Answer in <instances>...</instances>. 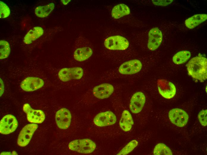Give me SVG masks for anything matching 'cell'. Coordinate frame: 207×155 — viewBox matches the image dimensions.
<instances>
[{
	"mask_svg": "<svg viewBox=\"0 0 207 155\" xmlns=\"http://www.w3.org/2000/svg\"><path fill=\"white\" fill-rule=\"evenodd\" d=\"M189 75L193 78L203 82L207 78V59L200 54L193 58L186 65Z\"/></svg>",
	"mask_w": 207,
	"mask_h": 155,
	"instance_id": "obj_1",
	"label": "cell"
},
{
	"mask_svg": "<svg viewBox=\"0 0 207 155\" xmlns=\"http://www.w3.org/2000/svg\"><path fill=\"white\" fill-rule=\"evenodd\" d=\"M96 147L95 142L89 139L74 140L70 142L68 144V148L70 150L84 154L92 153Z\"/></svg>",
	"mask_w": 207,
	"mask_h": 155,
	"instance_id": "obj_2",
	"label": "cell"
},
{
	"mask_svg": "<svg viewBox=\"0 0 207 155\" xmlns=\"http://www.w3.org/2000/svg\"><path fill=\"white\" fill-rule=\"evenodd\" d=\"M105 46L110 50H124L129 46L128 41L120 35H114L106 38L104 41Z\"/></svg>",
	"mask_w": 207,
	"mask_h": 155,
	"instance_id": "obj_3",
	"label": "cell"
},
{
	"mask_svg": "<svg viewBox=\"0 0 207 155\" xmlns=\"http://www.w3.org/2000/svg\"><path fill=\"white\" fill-rule=\"evenodd\" d=\"M84 74V70L80 67L64 68L59 71L58 76L61 81L67 82L73 80H79L82 78Z\"/></svg>",
	"mask_w": 207,
	"mask_h": 155,
	"instance_id": "obj_4",
	"label": "cell"
},
{
	"mask_svg": "<svg viewBox=\"0 0 207 155\" xmlns=\"http://www.w3.org/2000/svg\"><path fill=\"white\" fill-rule=\"evenodd\" d=\"M168 116L171 123L180 127L186 125L189 119L187 113L184 110L179 108H174L170 110Z\"/></svg>",
	"mask_w": 207,
	"mask_h": 155,
	"instance_id": "obj_5",
	"label": "cell"
},
{
	"mask_svg": "<svg viewBox=\"0 0 207 155\" xmlns=\"http://www.w3.org/2000/svg\"><path fill=\"white\" fill-rule=\"evenodd\" d=\"M38 125L34 123L27 124L24 126L21 131L17 140V144L21 147L27 145L29 142Z\"/></svg>",
	"mask_w": 207,
	"mask_h": 155,
	"instance_id": "obj_6",
	"label": "cell"
},
{
	"mask_svg": "<svg viewBox=\"0 0 207 155\" xmlns=\"http://www.w3.org/2000/svg\"><path fill=\"white\" fill-rule=\"evenodd\" d=\"M157 87L159 94L163 97L170 99L173 98L176 93V89L172 82L164 79H159Z\"/></svg>",
	"mask_w": 207,
	"mask_h": 155,
	"instance_id": "obj_7",
	"label": "cell"
},
{
	"mask_svg": "<svg viewBox=\"0 0 207 155\" xmlns=\"http://www.w3.org/2000/svg\"><path fill=\"white\" fill-rule=\"evenodd\" d=\"M18 122L13 115L7 114L4 116L0 122V132L3 134H8L14 132L18 126Z\"/></svg>",
	"mask_w": 207,
	"mask_h": 155,
	"instance_id": "obj_8",
	"label": "cell"
},
{
	"mask_svg": "<svg viewBox=\"0 0 207 155\" xmlns=\"http://www.w3.org/2000/svg\"><path fill=\"white\" fill-rule=\"evenodd\" d=\"M142 64L137 59H133L126 61L119 67L118 71L123 75H131L139 72L142 69Z\"/></svg>",
	"mask_w": 207,
	"mask_h": 155,
	"instance_id": "obj_9",
	"label": "cell"
},
{
	"mask_svg": "<svg viewBox=\"0 0 207 155\" xmlns=\"http://www.w3.org/2000/svg\"><path fill=\"white\" fill-rule=\"evenodd\" d=\"M116 120L115 114L111 111H107L97 114L94 118L93 122L97 126L103 127L113 125Z\"/></svg>",
	"mask_w": 207,
	"mask_h": 155,
	"instance_id": "obj_10",
	"label": "cell"
},
{
	"mask_svg": "<svg viewBox=\"0 0 207 155\" xmlns=\"http://www.w3.org/2000/svg\"><path fill=\"white\" fill-rule=\"evenodd\" d=\"M23 110L26 114L27 119L30 122L40 123L45 119V114L42 111L33 109L28 103H26L23 105Z\"/></svg>",
	"mask_w": 207,
	"mask_h": 155,
	"instance_id": "obj_11",
	"label": "cell"
},
{
	"mask_svg": "<svg viewBox=\"0 0 207 155\" xmlns=\"http://www.w3.org/2000/svg\"><path fill=\"white\" fill-rule=\"evenodd\" d=\"M71 116L70 111L66 108L58 111L55 115V120L58 127L60 129H65L70 124Z\"/></svg>",
	"mask_w": 207,
	"mask_h": 155,
	"instance_id": "obj_12",
	"label": "cell"
},
{
	"mask_svg": "<svg viewBox=\"0 0 207 155\" xmlns=\"http://www.w3.org/2000/svg\"><path fill=\"white\" fill-rule=\"evenodd\" d=\"M43 80L37 77H30L26 78L22 81L20 86L26 92H32L42 87L44 85Z\"/></svg>",
	"mask_w": 207,
	"mask_h": 155,
	"instance_id": "obj_13",
	"label": "cell"
},
{
	"mask_svg": "<svg viewBox=\"0 0 207 155\" xmlns=\"http://www.w3.org/2000/svg\"><path fill=\"white\" fill-rule=\"evenodd\" d=\"M148 47L149 49L154 51L161 45L162 40L161 31L157 27L152 28L148 33Z\"/></svg>",
	"mask_w": 207,
	"mask_h": 155,
	"instance_id": "obj_14",
	"label": "cell"
},
{
	"mask_svg": "<svg viewBox=\"0 0 207 155\" xmlns=\"http://www.w3.org/2000/svg\"><path fill=\"white\" fill-rule=\"evenodd\" d=\"M146 101L145 96L143 93L137 92L132 96L129 104V108L131 112L137 114L143 108Z\"/></svg>",
	"mask_w": 207,
	"mask_h": 155,
	"instance_id": "obj_15",
	"label": "cell"
},
{
	"mask_svg": "<svg viewBox=\"0 0 207 155\" xmlns=\"http://www.w3.org/2000/svg\"><path fill=\"white\" fill-rule=\"evenodd\" d=\"M114 90L112 85L105 83L95 86L93 89L92 93L97 98L103 99L109 97L113 93Z\"/></svg>",
	"mask_w": 207,
	"mask_h": 155,
	"instance_id": "obj_16",
	"label": "cell"
},
{
	"mask_svg": "<svg viewBox=\"0 0 207 155\" xmlns=\"http://www.w3.org/2000/svg\"><path fill=\"white\" fill-rule=\"evenodd\" d=\"M134 123L132 116L130 112L128 110H124L119 122L120 128L125 132L128 131L131 129Z\"/></svg>",
	"mask_w": 207,
	"mask_h": 155,
	"instance_id": "obj_17",
	"label": "cell"
},
{
	"mask_svg": "<svg viewBox=\"0 0 207 155\" xmlns=\"http://www.w3.org/2000/svg\"><path fill=\"white\" fill-rule=\"evenodd\" d=\"M93 52L92 49L88 46H84L76 49L74 51L73 56L76 61H82L90 57Z\"/></svg>",
	"mask_w": 207,
	"mask_h": 155,
	"instance_id": "obj_18",
	"label": "cell"
},
{
	"mask_svg": "<svg viewBox=\"0 0 207 155\" xmlns=\"http://www.w3.org/2000/svg\"><path fill=\"white\" fill-rule=\"evenodd\" d=\"M44 33L40 27H34L29 30L24 37L23 41L26 44H30L41 36Z\"/></svg>",
	"mask_w": 207,
	"mask_h": 155,
	"instance_id": "obj_19",
	"label": "cell"
},
{
	"mask_svg": "<svg viewBox=\"0 0 207 155\" xmlns=\"http://www.w3.org/2000/svg\"><path fill=\"white\" fill-rule=\"evenodd\" d=\"M207 19L206 14H196L186 19L185 22V25L188 28L191 29L206 21Z\"/></svg>",
	"mask_w": 207,
	"mask_h": 155,
	"instance_id": "obj_20",
	"label": "cell"
},
{
	"mask_svg": "<svg viewBox=\"0 0 207 155\" xmlns=\"http://www.w3.org/2000/svg\"><path fill=\"white\" fill-rule=\"evenodd\" d=\"M129 7L123 4H118L113 8L111 15L115 19H118L124 16L128 15L130 13Z\"/></svg>",
	"mask_w": 207,
	"mask_h": 155,
	"instance_id": "obj_21",
	"label": "cell"
},
{
	"mask_svg": "<svg viewBox=\"0 0 207 155\" xmlns=\"http://www.w3.org/2000/svg\"><path fill=\"white\" fill-rule=\"evenodd\" d=\"M54 7V4L53 3L44 6H38L35 9V13L39 17L44 18L48 16Z\"/></svg>",
	"mask_w": 207,
	"mask_h": 155,
	"instance_id": "obj_22",
	"label": "cell"
},
{
	"mask_svg": "<svg viewBox=\"0 0 207 155\" xmlns=\"http://www.w3.org/2000/svg\"><path fill=\"white\" fill-rule=\"evenodd\" d=\"M191 55V53L188 51H180L174 55L172 58V61L176 64H182L186 62Z\"/></svg>",
	"mask_w": 207,
	"mask_h": 155,
	"instance_id": "obj_23",
	"label": "cell"
},
{
	"mask_svg": "<svg viewBox=\"0 0 207 155\" xmlns=\"http://www.w3.org/2000/svg\"><path fill=\"white\" fill-rule=\"evenodd\" d=\"M155 155H172V153L170 148L163 143H159L155 146L153 151Z\"/></svg>",
	"mask_w": 207,
	"mask_h": 155,
	"instance_id": "obj_24",
	"label": "cell"
},
{
	"mask_svg": "<svg viewBox=\"0 0 207 155\" xmlns=\"http://www.w3.org/2000/svg\"><path fill=\"white\" fill-rule=\"evenodd\" d=\"M10 52L9 43L7 41L1 40L0 41V59L7 58Z\"/></svg>",
	"mask_w": 207,
	"mask_h": 155,
	"instance_id": "obj_25",
	"label": "cell"
},
{
	"mask_svg": "<svg viewBox=\"0 0 207 155\" xmlns=\"http://www.w3.org/2000/svg\"><path fill=\"white\" fill-rule=\"evenodd\" d=\"M138 142L136 140H132L128 143L117 155H126L132 151L137 145Z\"/></svg>",
	"mask_w": 207,
	"mask_h": 155,
	"instance_id": "obj_26",
	"label": "cell"
},
{
	"mask_svg": "<svg viewBox=\"0 0 207 155\" xmlns=\"http://www.w3.org/2000/svg\"><path fill=\"white\" fill-rule=\"evenodd\" d=\"M10 13L8 6L2 1H0V18H5L8 17Z\"/></svg>",
	"mask_w": 207,
	"mask_h": 155,
	"instance_id": "obj_27",
	"label": "cell"
},
{
	"mask_svg": "<svg viewBox=\"0 0 207 155\" xmlns=\"http://www.w3.org/2000/svg\"><path fill=\"white\" fill-rule=\"evenodd\" d=\"M207 109L200 111L198 115V118L201 124L204 126L207 125Z\"/></svg>",
	"mask_w": 207,
	"mask_h": 155,
	"instance_id": "obj_28",
	"label": "cell"
},
{
	"mask_svg": "<svg viewBox=\"0 0 207 155\" xmlns=\"http://www.w3.org/2000/svg\"><path fill=\"white\" fill-rule=\"evenodd\" d=\"M153 4L156 5L162 6H167L172 2V0H152Z\"/></svg>",
	"mask_w": 207,
	"mask_h": 155,
	"instance_id": "obj_29",
	"label": "cell"
},
{
	"mask_svg": "<svg viewBox=\"0 0 207 155\" xmlns=\"http://www.w3.org/2000/svg\"><path fill=\"white\" fill-rule=\"evenodd\" d=\"M0 96L3 93L4 91V85L2 80L0 78Z\"/></svg>",
	"mask_w": 207,
	"mask_h": 155,
	"instance_id": "obj_30",
	"label": "cell"
},
{
	"mask_svg": "<svg viewBox=\"0 0 207 155\" xmlns=\"http://www.w3.org/2000/svg\"><path fill=\"white\" fill-rule=\"evenodd\" d=\"M1 155H17V153L15 151L10 152H3L1 153Z\"/></svg>",
	"mask_w": 207,
	"mask_h": 155,
	"instance_id": "obj_31",
	"label": "cell"
},
{
	"mask_svg": "<svg viewBox=\"0 0 207 155\" xmlns=\"http://www.w3.org/2000/svg\"><path fill=\"white\" fill-rule=\"evenodd\" d=\"M61 1L62 3L64 5H66L70 1V0H61Z\"/></svg>",
	"mask_w": 207,
	"mask_h": 155,
	"instance_id": "obj_32",
	"label": "cell"
}]
</instances>
